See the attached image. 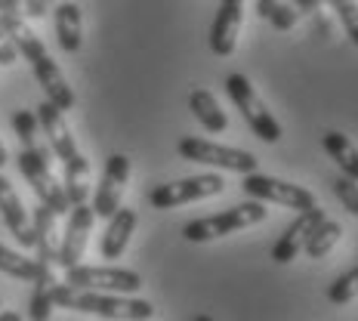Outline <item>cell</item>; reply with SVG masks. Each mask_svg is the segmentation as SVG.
I'll return each mask as SVG.
<instances>
[{
    "mask_svg": "<svg viewBox=\"0 0 358 321\" xmlns=\"http://www.w3.org/2000/svg\"><path fill=\"white\" fill-rule=\"evenodd\" d=\"M56 306L84 315H99L106 321H148L155 315V306L139 297L127 294H99V290H78L71 285L56 287Z\"/></svg>",
    "mask_w": 358,
    "mask_h": 321,
    "instance_id": "obj_1",
    "label": "cell"
},
{
    "mask_svg": "<svg viewBox=\"0 0 358 321\" xmlns=\"http://www.w3.org/2000/svg\"><path fill=\"white\" fill-rule=\"evenodd\" d=\"M13 43L19 47V53L31 62V71L37 78V84L43 87V93H47V99L53 102L56 108L62 111H71L74 108V90L69 87V80H65V74L59 71V65L53 62V56L47 53V47H43V41L37 37L31 28L25 25V19L19 22V28L13 31L10 37Z\"/></svg>",
    "mask_w": 358,
    "mask_h": 321,
    "instance_id": "obj_2",
    "label": "cell"
},
{
    "mask_svg": "<svg viewBox=\"0 0 358 321\" xmlns=\"http://www.w3.org/2000/svg\"><path fill=\"white\" fill-rule=\"evenodd\" d=\"M16 164L22 170V176L28 179V185L34 189V195L41 204H47L56 216L71 213V201L65 195V185L62 179L53 173V161H50V148L43 145H31V148H22L16 155Z\"/></svg>",
    "mask_w": 358,
    "mask_h": 321,
    "instance_id": "obj_3",
    "label": "cell"
},
{
    "mask_svg": "<svg viewBox=\"0 0 358 321\" xmlns=\"http://www.w3.org/2000/svg\"><path fill=\"white\" fill-rule=\"evenodd\" d=\"M266 204L263 201H244V204H235L229 211H220L213 216H201V220H192L189 226H182V238L185 241H195V244H204V241H213V238H226V235H235L241 229H250L257 222L266 220Z\"/></svg>",
    "mask_w": 358,
    "mask_h": 321,
    "instance_id": "obj_4",
    "label": "cell"
},
{
    "mask_svg": "<svg viewBox=\"0 0 358 321\" xmlns=\"http://www.w3.org/2000/svg\"><path fill=\"white\" fill-rule=\"evenodd\" d=\"M226 93L235 102V108L244 115V121L250 124V130L257 133L263 143H278L281 139V124L275 121V115L266 108V102L259 99V93L244 74H229L226 78Z\"/></svg>",
    "mask_w": 358,
    "mask_h": 321,
    "instance_id": "obj_5",
    "label": "cell"
},
{
    "mask_svg": "<svg viewBox=\"0 0 358 321\" xmlns=\"http://www.w3.org/2000/svg\"><path fill=\"white\" fill-rule=\"evenodd\" d=\"M176 152L185 161L207 164L216 170H232V173H257V158L244 148H229V145H216L210 139H198V136H182L176 145Z\"/></svg>",
    "mask_w": 358,
    "mask_h": 321,
    "instance_id": "obj_6",
    "label": "cell"
},
{
    "mask_svg": "<svg viewBox=\"0 0 358 321\" xmlns=\"http://www.w3.org/2000/svg\"><path fill=\"white\" fill-rule=\"evenodd\" d=\"M65 285L78 290H99V294H136L143 287V278L133 269L117 266H71L65 269Z\"/></svg>",
    "mask_w": 358,
    "mask_h": 321,
    "instance_id": "obj_7",
    "label": "cell"
},
{
    "mask_svg": "<svg viewBox=\"0 0 358 321\" xmlns=\"http://www.w3.org/2000/svg\"><path fill=\"white\" fill-rule=\"evenodd\" d=\"M244 192L253 198V201H263V204H281L287 211H315L318 201L309 189L303 185H294V183H285L278 176H266V173H248L244 176Z\"/></svg>",
    "mask_w": 358,
    "mask_h": 321,
    "instance_id": "obj_8",
    "label": "cell"
},
{
    "mask_svg": "<svg viewBox=\"0 0 358 321\" xmlns=\"http://www.w3.org/2000/svg\"><path fill=\"white\" fill-rule=\"evenodd\" d=\"M226 183L216 173H201V176H189V179H176V183H164L155 185L148 201H152L158 211H173V207L192 204V201H204L213 195H222Z\"/></svg>",
    "mask_w": 358,
    "mask_h": 321,
    "instance_id": "obj_9",
    "label": "cell"
},
{
    "mask_svg": "<svg viewBox=\"0 0 358 321\" xmlns=\"http://www.w3.org/2000/svg\"><path fill=\"white\" fill-rule=\"evenodd\" d=\"M127 179H130V158H127V155H111V158L106 161V173H102V183H99L96 198H93L96 216L111 220V216L121 211Z\"/></svg>",
    "mask_w": 358,
    "mask_h": 321,
    "instance_id": "obj_10",
    "label": "cell"
},
{
    "mask_svg": "<svg viewBox=\"0 0 358 321\" xmlns=\"http://www.w3.org/2000/svg\"><path fill=\"white\" fill-rule=\"evenodd\" d=\"M93 220H96V211L90 204L71 207L69 222H65V235L59 241V269H71L84 259L90 232H93Z\"/></svg>",
    "mask_w": 358,
    "mask_h": 321,
    "instance_id": "obj_11",
    "label": "cell"
},
{
    "mask_svg": "<svg viewBox=\"0 0 358 321\" xmlns=\"http://www.w3.org/2000/svg\"><path fill=\"white\" fill-rule=\"evenodd\" d=\"M34 115H37V121H41L43 136L50 139V152L62 161V167H65V164H71V161H78L80 158V148H78V143H74L69 124H65L62 108H56L50 99H43L41 106H37Z\"/></svg>",
    "mask_w": 358,
    "mask_h": 321,
    "instance_id": "obj_12",
    "label": "cell"
},
{
    "mask_svg": "<svg viewBox=\"0 0 358 321\" xmlns=\"http://www.w3.org/2000/svg\"><path fill=\"white\" fill-rule=\"evenodd\" d=\"M322 220H324V211H322V207L296 213V220L290 222L285 232L278 235V241H275V248H272V259H275V263H278V266H287L290 259H296V253L306 248L309 235L315 232Z\"/></svg>",
    "mask_w": 358,
    "mask_h": 321,
    "instance_id": "obj_13",
    "label": "cell"
},
{
    "mask_svg": "<svg viewBox=\"0 0 358 321\" xmlns=\"http://www.w3.org/2000/svg\"><path fill=\"white\" fill-rule=\"evenodd\" d=\"M244 25V0H220V10L210 25V50L216 56H232Z\"/></svg>",
    "mask_w": 358,
    "mask_h": 321,
    "instance_id": "obj_14",
    "label": "cell"
},
{
    "mask_svg": "<svg viewBox=\"0 0 358 321\" xmlns=\"http://www.w3.org/2000/svg\"><path fill=\"white\" fill-rule=\"evenodd\" d=\"M0 216H3L6 229L16 235V241L22 248H34V226H31V216H28L25 204H22L19 192L13 189V183L0 173Z\"/></svg>",
    "mask_w": 358,
    "mask_h": 321,
    "instance_id": "obj_15",
    "label": "cell"
},
{
    "mask_svg": "<svg viewBox=\"0 0 358 321\" xmlns=\"http://www.w3.org/2000/svg\"><path fill=\"white\" fill-rule=\"evenodd\" d=\"M59 263H50V259H37V278L31 281V300H28V318L31 321H50L56 306V287L62 285L56 275Z\"/></svg>",
    "mask_w": 358,
    "mask_h": 321,
    "instance_id": "obj_16",
    "label": "cell"
},
{
    "mask_svg": "<svg viewBox=\"0 0 358 321\" xmlns=\"http://www.w3.org/2000/svg\"><path fill=\"white\" fill-rule=\"evenodd\" d=\"M133 232H136V211H133V207H121V211L108 220V229H106V235H102V244H99L102 259H121Z\"/></svg>",
    "mask_w": 358,
    "mask_h": 321,
    "instance_id": "obj_17",
    "label": "cell"
},
{
    "mask_svg": "<svg viewBox=\"0 0 358 321\" xmlns=\"http://www.w3.org/2000/svg\"><path fill=\"white\" fill-rule=\"evenodd\" d=\"M56 41L65 53H78L80 43H84V16H80V6L71 0L56 3Z\"/></svg>",
    "mask_w": 358,
    "mask_h": 321,
    "instance_id": "obj_18",
    "label": "cell"
},
{
    "mask_svg": "<svg viewBox=\"0 0 358 321\" xmlns=\"http://www.w3.org/2000/svg\"><path fill=\"white\" fill-rule=\"evenodd\" d=\"M56 220H59V216L50 211L47 204H37V207H34L31 226H34V250H37V259H50V263H59Z\"/></svg>",
    "mask_w": 358,
    "mask_h": 321,
    "instance_id": "obj_19",
    "label": "cell"
},
{
    "mask_svg": "<svg viewBox=\"0 0 358 321\" xmlns=\"http://www.w3.org/2000/svg\"><path fill=\"white\" fill-rule=\"evenodd\" d=\"M189 108L195 111V117H198V124L204 127V130H210V133H226L229 130V117H226V111L220 108V102L213 99V93H207V90H192L189 93Z\"/></svg>",
    "mask_w": 358,
    "mask_h": 321,
    "instance_id": "obj_20",
    "label": "cell"
},
{
    "mask_svg": "<svg viewBox=\"0 0 358 321\" xmlns=\"http://www.w3.org/2000/svg\"><path fill=\"white\" fill-rule=\"evenodd\" d=\"M322 145H324V152L337 161V167L343 170V176H349V179H355V183H358V148L352 145V139H349L346 133L327 130L322 136Z\"/></svg>",
    "mask_w": 358,
    "mask_h": 321,
    "instance_id": "obj_21",
    "label": "cell"
},
{
    "mask_svg": "<svg viewBox=\"0 0 358 321\" xmlns=\"http://www.w3.org/2000/svg\"><path fill=\"white\" fill-rule=\"evenodd\" d=\"M62 185H65V195H69L71 207L74 204H87L90 195V161L80 155L78 161L65 164L62 167Z\"/></svg>",
    "mask_w": 358,
    "mask_h": 321,
    "instance_id": "obj_22",
    "label": "cell"
},
{
    "mask_svg": "<svg viewBox=\"0 0 358 321\" xmlns=\"http://www.w3.org/2000/svg\"><path fill=\"white\" fill-rule=\"evenodd\" d=\"M340 238H343V226H340L337 220H327V216H324V220L318 222L315 232L309 235V241H306V248H303V250L309 253L312 259H324L327 253L337 248Z\"/></svg>",
    "mask_w": 358,
    "mask_h": 321,
    "instance_id": "obj_23",
    "label": "cell"
},
{
    "mask_svg": "<svg viewBox=\"0 0 358 321\" xmlns=\"http://www.w3.org/2000/svg\"><path fill=\"white\" fill-rule=\"evenodd\" d=\"M0 272L13 275L19 281H34L37 278V259H28L25 253H16L0 244Z\"/></svg>",
    "mask_w": 358,
    "mask_h": 321,
    "instance_id": "obj_24",
    "label": "cell"
},
{
    "mask_svg": "<svg viewBox=\"0 0 358 321\" xmlns=\"http://www.w3.org/2000/svg\"><path fill=\"white\" fill-rule=\"evenodd\" d=\"M294 6H296V13H306L312 22V28L318 31V37H331L334 34V19H331V6H327V0H294Z\"/></svg>",
    "mask_w": 358,
    "mask_h": 321,
    "instance_id": "obj_25",
    "label": "cell"
},
{
    "mask_svg": "<svg viewBox=\"0 0 358 321\" xmlns=\"http://www.w3.org/2000/svg\"><path fill=\"white\" fill-rule=\"evenodd\" d=\"M327 6H331V13L340 19L346 37L358 47V0H327Z\"/></svg>",
    "mask_w": 358,
    "mask_h": 321,
    "instance_id": "obj_26",
    "label": "cell"
},
{
    "mask_svg": "<svg viewBox=\"0 0 358 321\" xmlns=\"http://www.w3.org/2000/svg\"><path fill=\"white\" fill-rule=\"evenodd\" d=\"M13 130H16L22 148H31V145H37V136H41V121H37L34 111L19 108L16 115H13Z\"/></svg>",
    "mask_w": 358,
    "mask_h": 321,
    "instance_id": "obj_27",
    "label": "cell"
},
{
    "mask_svg": "<svg viewBox=\"0 0 358 321\" xmlns=\"http://www.w3.org/2000/svg\"><path fill=\"white\" fill-rule=\"evenodd\" d=\"M355 297H358V266H355V269H349V272H343L340 278L334 281L331 287H327V300L337 303V306L352 303Z\"/></svg>",
    "mask_w": 358,
    "mask_h": 321,
    "instance_id": "obj_28",
    "label": "cell"
},
{
    "mask_svg": "<svg viewBox=\"0 0 358 321\" xmlns=\"http://www.w3.org/2000/svg\"><path fill=\"white\" fill-rule=\"evenodd\" d=\"M334 195L340 198V204L346 207L352 216H358V183L355 179H349V176H337L334 179Z\"/></svg>",
    "mask_w": 358,
    "mask_h": 321,
    "instance_id": "obj_29",
    "label": "cell"
},
{
    "mask_svg": "<svg viewBox=\"0 0 358 321\" xmlns=\"http://www.w3.org/2000/svg\"><path fill=\"white\" fill-rule=\"evenodd\" d=\"M0 321H22L19 312H0Z\"/></svg>",
    "mask_w": 358,
    "mask_h": 321,
    "instance_id": "obj_30",
    "label": "cell"
},
{
    "mask_svg": "<svg viewBox=\"0 0 358 321\" xmlns=\"http://www.w3.org/2000/svg\"><path fill=\"white\" fill-rule=\"evenodd\" d=\"M0 167H6V145L0 143Z\"/></svg>",
    "mask_w": 358,
    "mask_h": 321,
    "instance_id": "obj_31",
    "label": "cell"
},
{
    "mask_svg": "<svg viewBox=\"0 0 358 321\" xmlns=\"http://www.w3.org/2000/svg\"><path fill=\"white\" fill-rule=\"evenodd\" d=\"M195 321H213V318H210V315H198Z\"/></svg>",
    "mask_w": 358,
    "mask_h": 321,
    "instance_id": "obj_32",
    "label": "cell"
},
{
    "mask_svg": "<svg viewBox=\"0 0 358 321\" xmlns=\"http://www.w3.org/2000/svg\"><path fill=\"white\" fill-rule=\"evenodd\" d=\"M43 3H47V6H50V3H59V0H43Z\"/></svg>",
    "mask_w": 358,
    "mask_h": 321,
    "instance_id": "obj_33",
    "label": "cell"
}]
</instances>
